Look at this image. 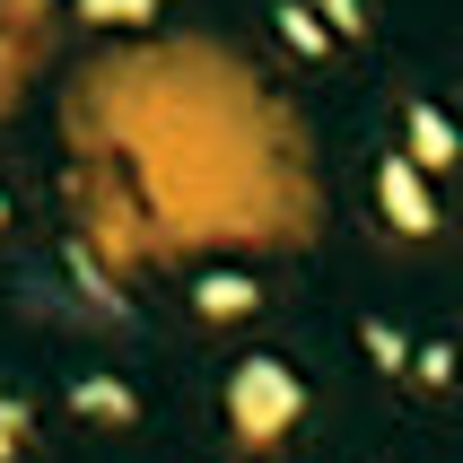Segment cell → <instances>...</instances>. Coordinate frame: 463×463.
<instances>
[{
	"label": "cell",
	"instance_id": "obj_4",
	"mask_svg": "<svg viewBox=\"0 0 463 463\" xmlns=\"http://www.w3.org/2000/svg\"><path fill=\"white\" fill-rule=\"evenodd\" d=\"M71 411L97 420V429H131V420H140V393H131L123 376H97V367H88V376H71Z\"/></svg>",
	"mask_w": 463,
	"mask_h": 463
},
{
	"label": "cell",
	"instance_id": "obj_8",
	"mask_svg": "<svg viewBox=\"0 0 463 463\" xmlns=\"http://www.w3.org/2000/svg\"><path fill=\"white\" fill-rule=\"evenodd\" d=\"M26 446H35V411H26L18 393L0 385V463H18V455H26Z\"/></svg>",
	"mask_w": 463,
	"mask_h": 463
},
{
	"label": "cell",
	"instance_id": "obj_6",
	"mask_svg": "<svg viewBox=\"0 0 463 463\" xmlns=\"http://www.w3.org/2000/svg\"><path fill=\"white\" fill-rule=\"evenodd\" d=\"M271 26H280V44H288V52H333V35L315 26L307 0H280V9H271Z\"/></svg>",
	"mask_w": 463,
	"mask_h": 463
},
{
	"label": "cell",
	"instance_id": "obj_1",
	"mask_svg": "<svg viewBox=\"0 0 463 463\" xmlns=\"http://www.w3.org/2000/svg\"><path fill=\"white\" fill-rule=\"evenodd\" d=\"M298 420H307V385H298V367L271 359V350H245L236 376H228V438L236 446H280Z\"/></svg>",
	"mask_w": 463,
	"mask_h": 463
},
{
	"label": "cell",
	"instance_id": "obj_3",
	"mask_svg": "<svg viewBox=\"0 0 463 463\" xmlns=\"http://www.w3.org/2000/svg\"><path fill=\"white\" fill-rule=\"evenodd\" d=\"M402 157H411L429 184L455 175V166H463V131H455V114H446V105H429V97H411V105H402Z\"/></svg>",
	"mask_w": 463,
	"mask_h": 463
},
{
	"label": "cell",
	"instance_id": "obj_11",
	"mask_svg": "<svg viewBox=\"0 0 463 463\" xmlns=\"http://www.w3.org/2000/svg\"><path fill=\"white\" fill-rule=\"evenodd\" d=\"M402 376H420V385H455V350L446 341H411V367Z\"/></svg>",
	"mask_w": 463,
	"mask_h": 463
},
{
	"label": "cell",
	"instance_id": "obj_5",
	"mask_svg": "<svg viewBox=\"0 0 463 463\" xmlns=\"http://www.w3.org/2000/svg\"><path fill=\"white\" fill-rule=\"evenodd\" d=\"M254 307H262V280H245V271H202L193 280V315H210V324H236Z\"/></svg>",
	"mask_w": 463,
	"mask_h": 463
},
{
	"label": "cell",
	"instance_id": "obj_7",
	"mask_svg": "<svg viewBox=\"0 0 463 463\" xmlns=\"http://www.w3.org/2000/svg\"><path fill=\"white\" fill-rule=\"evenodd\" d=\"M359 341H367V359L385 367V376H402V367H411V341H402V324H385V315H367Z\"/></svg>",
	"mask_w": 463,
	"mask_h": 463
},
{
	"label": "cell",
	"instance_id": "obj_9",
	"mask_svg": "<svg viewBox=\"0 0 463 463\" xmlns=\"http://www.w3.org/2000/svg\"><path fill=\"white\" fill-rule=\"evenodd\" d=\"M79 18L88 26H149L157 0H79Z\"/></svg>",
	"mask_w": 463,
	"mask_h": 463
},
{
	"label": "cell",
	"instance_id": "obj_10",
	"mask_svg": "<svg viewBox=\"0 0 463 463\" xmlns=\"http://www.w3.org/2000/svg\"><path fill=\"white\" fill-rule=\"evenodd\" d=\"M307 9H315V26H324L333 44L341 35H367V0H307Z\"/></svg>",
	"mask_w": 463,
	"mask_h": 463
},
{
	"label": "cell",
	"instance_id": "obj_12",
	"mask_svg": "<svg viewBox=\"0 0 463 463\" xmlns=\"http://www.w3.org/2000/svg\"><path fill=\"white\" fill-rule=\"evenodd\" d=\"M0 228H9V193H0Z\"/></svg>",
	"mask_w": 463,
	"mask_h": 463
},
{
	"label": "cell",
	"instance_id": "obj_2",
	"mask_svg": "<svg viewBox=\"0 0 463 463\" xmlns=\"http://www.w3.org/2000/svg\"><path fill=\"white\" fill-rule=\"evenodd\" d=\"M376 219H385L393 236H411V245H420V236H438V219H446V210H438V184L420 175L402 149L376 157Z\"/></svg>",
	"mask_w": 463,
	"mask_h": 463
}]
</instances>
